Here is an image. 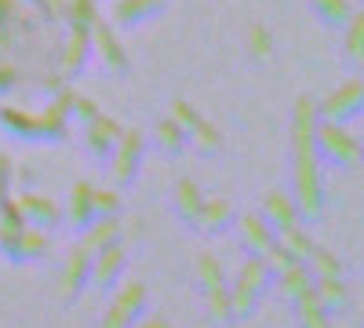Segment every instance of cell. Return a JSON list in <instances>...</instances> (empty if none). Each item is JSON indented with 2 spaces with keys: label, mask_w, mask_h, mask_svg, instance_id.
Listing matches in <instances>:
<instances>
[{
  "label": "cell",
  "mask_w": 364,
  "mask_h": 328,
  "mask_svg": "<svg viewBox=\"0 0 364 328\" xmlns=\"http://www.w3.org/2000/svg\"><path fill=\"white\" fill-rule=\"evenodd\" d=\"M317 121L321 110L310 95H299L291 110V197L302 212V223L321 219L324 212V183H321V154H317Z\"/></svg>",
  "instance_id": "6da1fadb"
},
{
  "label": "cell",
  "mask_w": 364,
  "mask_h": 328,
  "mask_svg": "<svg viewBox=\"0 0 364 328\" xmlns=\"http://www.w3.org/2000/svg\"><path fill=\"white\" fill-rule=\"evenodd\" d=\"M317 154H321V161L343 164V168L364 164L360 139L350 132V125H339V121H317Z\"/></svg>",
  "instance_id": "7a4b0ae2"
},
{
  "label": "cell",
  "mask_w": 364,
  "mask_h": 328,
  "mask_svg": "<svg viewBox=\"0 0 364 328\" xmlns=\"http://www.w3.org/2000/svg\"><path fill=\"white\" fill-rule=\"evenodd\" d=\"M317 110H321V121H339V125L357 121V117L364 113V80L353 77V80L339 84L336 92H328L317 102Z\"/></svg>",
  "instance_id": "3957f363"
},
{
  "label": "cell",
  "mask_w": 364,
  "mask_h": 328,
  "mask_svg": "<svg viewBox=\"0 0 364 328\" xmlns=\"http://www.w3.org/2000/svg\"><path fill=\"white\" fill-rule=\"evenodd\" d=\"M262 219L277 230V233L302 226V212H299V204H295L291 194H269V197H266V208H262Z\"/></svg>",
  "instance_id": "277c9868"
},
{
  "label": "cell",
  "mask_w": 364,
  "mask_h": 328,
  "mask_svg": "<svg viewBox=\"0 0 364 328\" xmlns=\"http://www.w3.org/2000/svg\"><path fill=\"white\" fill-rule=\"evenodd\" d=\"M291 307H295L302 328H331V314L317 300V285H310L306 292H299L295 300H291Z\"/></svg>",
  "instance_id": "5b68a950"
},
{
  "label": "cell",
  "mask_w": 364,
  "mask_h": 328,
  "mask_svg": "<svg viewBox=\"0 0 364 328\" xmlns=\"http://www.w3.org/2000/svg\"><path fill=\"white\" fill-rule=\"evenodd\" d=\"M240 233H245V245L255 255H266L273 245H277V230H273L262 216H248L245 223H240Z\"/></svg>",
  "instance_id": "8992f818"
},
{
  "label": "cell",
  "mask_w": 364,
  "mask_h": 328,
  "mask_svg": "<svg viewBox=\"0 0 364 328\" xmlns=\"http://www.w3.org/2000/svg\"><path fill=\"white\" fill-rule=\"evenodd\" d=\"M314 285H317V300H321V307H324L331 317L346 310V303H350V292H346L343 277H324V281H314Z\"/></svg>",
  "instance_id": "52a82bcc"
},
{
  "label": "cell",
  "mask_w": 364,
  "mask_h": 328,
  "mask_svg": "<svg viewBox=\"0 0 364 328\" xmlns=\"http://www.w3.org/2000/svg\"><path fill=\"white\" fill-rule=\"evenodd\" d=\"M277 245L295 259V263H306L310 255H314V237L306 233V226H295V230H284V233H277Z\"/></svg>",
  "instance_id": "ba28073f"
},
{
  "label": "cell",
  "mask_w": 364,
  "mask_h": 328,
  "mask_svg": "<svg viewBox=\"0 0 364 328\" xmlns=\"http://www.w3.org/2000/svg\"><path fill=\"white\" fill-rule=\"evenodd\" d=\"M343 55L350 63H360L364 58V11H353L343 26Z\"/></svg>",
  "instance_id": "9c48e42d"
},
{
  "label": "cell",
  "mask_w": 364,
  "mask_h": 328,
  "mask_svg": "<svg viewBox=\"0 0 364 328\" xmlns=\"http://www.w3.org/2000/svg\"><path fill=\"white\" fill-rule=\"evenodd\" d=\"M277 281H281V295L291 303L299 292H306V288L314 285V274H310V266H306V263H291L284 274H277Z\"/></svg>",
  "instance_id": "30bf717a"
},
{
  "label": "cell",
  "mask_w": 364,
  "mask_h": 328,
  "mask_svg": "<svg viewBox=\"0 0 364 328\" xmlns=\"http://www.w3.org/2000/svg\"><path fill=\"white\" fill-rule=\"evenodd\" d=\"M310 8H314V15L324 22V26H346V18L353 15V8H350V0H310Z\"/></svg>",
  "instance_id": "8fae6325"
},
{
  "label": "cell",
  "mask_w": 364,
  "mask_h": 328,
  "mask_svg": "<svg viewBox=\"0 0 364 328\" xmlns=\"http://www.w3.org/2000/svg\"><path fill=\"white\" fill-rule=\"evenodd\" d=\"M306 266H310V274H314V281H324V277H343V263H339V255L336 252H328V248H314V255L306 259Z\"/></svg>",
  "instance_id": "7c38bea8"
},
{
  "label": "cell",
  "mask_w": 364,
  "mask_h": 328,
  "mask_svg": "<svg viewBox=\"0 0 364 328\" xmlns=\"http://www.w3.org/2000/svg\"><path fill=\"white\" fill-rule=\"evenodd\" d=\"M269 281H273V270L266 266V259H262V255H259V259H252V263L245 266V277H240V285L252 288V292H262Z\"/></svg>",
  "instance_id": "4fadbf2b"
},
{
  "label": "cell",
  "mask_w": 364,
  "mask_h": 328,
  "mask_svg": "<svg viewBox=\"0 0 364 328\" xmlns=\"http://www.w3.org/2000/svg\"><path fill=\"white\" fill-rule=\"evenodd\" d=\"M255 303H259V292H252V288H245V285H237V292H233V300H230V307H233V314H252L255 310Z\"/></svg>",
  "instance_id": "5bb4252c"
},
{
  "label": "cell",
  "mask_w": 364,
  "mask_h": 328,
  "mask_svg": "<svg viewBox=\"0 0 364 328\" xmlns=\"http://www.w3.org/2000/svg\"><path fill=\"white\" fill-rule=\"evenodd\" d=\"M252 55H255V58H269V55H273V37H269V29H262V26L252 29Z\"/></svg>",
  "instance_id": "9a60e30c"
},
{
  "label": "cell",
  "mask_w": 364,
  "mask_h": 328,
  "mask_svg": "<svg viewBox=\"0 0 364 328\" xmlns=\"http://www.w3.org/2000/svg\"><path fill=\"white\" fill-rule=\"evenodd\" d=\"M208 219H211V226H219V223L226 219V208H223V204H215V208L208 212Z\"/></svg>",
  "instance_id": "2e32d148"
},
{
  "label": "cell",
  "mask_w": 364,
  "mask_h": 328,
  "mask_svg": "<svg viewBox=\"0 0 364 328\" xmlns=\"http://www.w3.org/2000/svg\"><path fill=\"white\" fill-rule=\"evenodd\" d=\"M204 277H208V281H211V285H219V270H215V266H211V263H208V266H204Z\"/></svg>",
  "instance_id": "e0dca14e"
},
{
  "label": "cell",
  "mask_w": 364,
  "mask_h": 328,
  "mask_svg": "<svg viewBox=\"0 0 364 328\" xmlns=\"http://www.w3.org/2000/svg\"><path fill=\"white\" fill-rule=\"evenodd\" d=\"M360 73H364V58H360ZM360 80H364V77H360Z\"/></svg>",
  "instance_id": "ac0fdd59"
},
{
  "label": "cell",
  "mask_w": 364,
  "mask_h": 328,
  "mask_svg": "<svg viewBox=\"0 0 364 328\" xmlns=\"http://www.w3.org/2000/svg\"><path fill=\"white\" fill-rule=\"evenodd\" d=\"M360 146H364V139H360Z\"/></svg>",
  "instance_id": "d6986e66"
}]
</instances>
